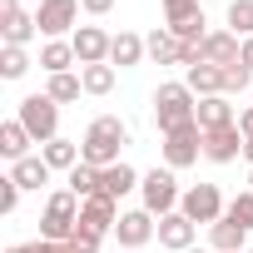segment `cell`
Returning a JSON list of instances; mask_svg holds the SVG:
<instances>
[{
    "label": "cell",
    "instance_id": "1",
    "mask_svg": "<svg viewBox=\"0 0 253 253\" xmlns=\"http://www.w3.org/2000/svg\"><path fill=\"white\" fill-rule=\"evenodd\" d=\"M129 144V129H124V119H114V114H99L89 129H84V139H80V159L84 164H94V169H109V164H119V149Z\"/></svg>",
    "mask_w": 253,
    "mask_h": 253
},
{
    "label": "cell",
    "instance_id": "2",
    "mask_svg": "<svg viewBox=\"0 0 253 253\" xmlns=\"http://www.w3.org/2000/svg\"><path fill=\"white\" fill-rule=\"evenodd\" d=\"M194 114H199V94L189 84L169 80V84L154 89V124H159V134H174L184 124H194Z\"/></svg>",
    "mask_w": 253,
    "mask_h": 253
},
{
    "label": "cell",
    "instance_id": "3",
    "mask_svg": "<svg viewBox=\"0 0 253 253\" xmlns=\"http://www.w3.org/2000/svg\"><path fill=\"white\" fill-rule=\"evenodd\" d=\"M15 119H20L25 129H30V139H40V144L60 139V104H55L50 94H25Z\"/></svg>",
    "mask_w": 253,
    "mask_h": 253
},
{
    "label": "cell",
    "instance_id": "4",
    "mask_svg": "<svg viewBox=\"0 0 253 253\" xmlns=\"http://www.w3.org/2000/svg\"><path fill=\"white\" fill-rule=\"evenodd\" d=\"M75 228H80V199H75L70 189L50 194V204H45V218H40V238H55V243H65Z\"/></svg>",
    "mask_w": 253,
    "mask_h": 253
},
{
    "label": "cell",
    "instance_id": "5",
    "mask_svg": "<svg viewBox=\"0 0 253 253\" xmlns=\"http://www.w3.org/2000/svg\"><path fill=\"white\" fill-rule=\"evenodd\" d=\"M139 194H144V209L149 213H179V184H174V169H149L144 179H139Z\"/></svg>",
    "mask_w": 253,
    "mask_h": 253
},
{
    "label": "cell",
    "instance_id": "6",
    "mask_svg": "<svg viewBox=\"0 0 253 253\" xmlns=\"http://www.w3.org/2000/svg\"><path fill=\"white\" fill-rule=\"evenodd\" d=\"M179 213H184L189 223H218V218L228 213V204H223V194H218L213 184H194V189H184Z\"/></svg>",
    "mask_w": 253,
    "mask_h": 253
},
{
    "label": "cell",
    "instance_id": "7",
    "mask_svg": "<svg viewBox=\"0 0 253 253\" xmlns=\"http://www.w3.org/2000/svg\"><path fill=\"white\" fill-rule=\"evenodd\" d=\"M164 164L169 169H189V164H199V154H204V129H199V119L194 124H184V129H174V134H164Z\"/></svg>",
    "mask_w": 253,
    "mask_h": 253
},
{
    "label": "cell",
    "instance_id": "8",
    "mask_svg": "<svg viewBox=\"0 0 253 253\" xmlns=\"http://www.w3.org/2000/svg\"><path fill=\"white\" fill-rule=\"evenodd\" d=\"M80 10H84L80 0H40V10H35V25H40V35L60 40V35H70V30H75Z\"/></svg>",
    "mask_w": 253,
    "mask_h": 253
},
{
    "label": "cell",
    "instance_id": "9",
    "mask_svg": "<svg viewBox=\"0 0 253 253\" xmlns=\"http://www.w3.org/2000/svg\"><path fill=\"white\" fill-rule=\"evenodd\" d=\"M114 223H119V204L114 199H104V194H94V199H80V228L84 233H114Z\"/></svg>",
    "mask_w": 253,
    "mask_h": 253
},
{
    "label": "cell",
    "instance_id": "10",
    "mask_svg": "<svg viewBox=\"0 0 253 253\" xmlns=\"http://www.w3.org/2000/svg\"><path fill=\"white\" fill-rule=\"evenodd\" d=\"M154 233H159V223H154L149 209H129V213H119V223H114V238L124 248H144Z\"/></svg>",
    "mask_w": 253,
    "mask_h": 253
},
{
    "label": "cell",
    "instance_id": "11",
    "mask_svg": "<svg viewBox=\"0 0 253 253\" xmlns=\"http://www.w3.org/2000/svg\"><path fill=\"white\" fill-rule=\"evenodd\" d=\"M70 45H75V60H80V65H109V45H114V35H104L99 25H80Z\"/></svg>",
    "mask_w": 253,
    "mask_h": 253
},
{
    "label": "cell",
    "instance_id": "12",
    "mask_svg": "<svg viewBox=\"0 0 253 253\" xmlns=\"http://www.w3.org/2000/svg\"><path fill=\"white\" fill-rule=\"evenodd\" d=\"M243 129L238 124H228V129H213V134H204V154L213 159V164H233L238 154H243Z\"/></svg>",
    "mask_w": 253,
    "mask_h": 253
},
{
    "label": "cell",
    "instance_id": "13",
    "mask_svg": "<svg viewBox=\"0 0 253 253\" xmlns=\"http://www.w3.org/2000/svg\"><path fill=\"white\" fill-rule=\"evenodd\" d=\"M199 50H204V65H218V70L238 65V55H243V45H238L233 30H209V40H204Z\"/></svg>",
    "mask_w": 253,
    "mask_h": 253
},
{
    "label": "cell",
    "instance_id": "14",
    "mask_svg": "<svg viewBox=\"0 0 253 253\" xmlns=\"http://www.w3.org/2000/svg\"><path fill=\"white\" fill-rule=\"evenodd\" d=\"M139 179H144V174H134L129 164H124V159H119V164H109V169H99V194L119 204V199H124V194H129V189H139Z\"/></svg>",
    "mask_w": 253,
    "mask_h": 253
},
{
    "label": "cell",
    "instance_id": "15",
    "mask_svg": "<svg viewBox=\"0 0 253 253\" xmlns=\"http://www.w3.org/2000/svg\"><path fill=\"white\" fill-rule=\"evenodd\" d=\"M159 243L174 248V253H189V248H194V223H189L184 213H164V218H159Z\"/></svg>",
    "mask_w": 253,
    "mask_h": 253
},
{
    "label": "cell",
    "instance_id": "16",
    "mask_svg": "<svg viewBox=\"0 0 253 253\" xmlns=\"http://www.w3.org/2000/svg\"><path fill=\"white\" fill-rule=\"evenodd\" d=\"M194 119H199V129H204V134H213V129H228V124H238V119H233V104H228L223 94H213V99H199V114H194Z\"/></svg>",
    "mask_w": 253,
    "mask_h": 253
},
{
    "label": "cell",
    "instance_id": "17",
    "mask_svg": "<svg viewBox=\"0 0 253 253\" xmlns=\"http://www.w3.org/2000/svg\"><path fill=\"white\" fill-rule=\"evenodd\" d=\"M144 50H149L154 65H184V40H179L174 30H154V35L144 40Z\"/></svg>",
    "mask_w": 253,
    "mask_h": 253
},
{
    "label": "cell",
    "instance_id": "18",
    "mask_svg": "<svg viewBox=\"0 0 253 253\" xmlns=\"http://www.w3.org/2000/svg\"><path fill=\"white\" fill-rule=\"evenodd\" d=\"M149 50H144V40L134 35V30H119L114 35V45H109V65H119V70H129V65H139Z\"/></svg>",
    "mask_w": 253,
    "mask_h": 253
},
{
    "label": "cell",
    "instance_id": "19",
    "mask_svg": "<svg viewBox=\"0 0 253 253\" xmlns=\"http://www.w3.org/2000/svg\"><path fill=\"white\" fill-rule=\"evenodd\" d=\"M25 149H30V129H25V124H20V119L0 124V154H5L10 164H20V159H30Z\"/></svg>",
    "mask_w": 253,
    "mask_h": 253
},
{
    "label": "cell",
    "instance_id": "20",
    "mask_svg": "<svg viewBox=\"0 0 253 253\" xmlns=\"http://www.w3.org/2000/svg\"><path fill=\"white\" fill-rule=\"evenodd\" d=\"M209 238H213V253H243V238H248V228H238V223L223 213L218 223H209Z\"/></svg>",
    "mask_w": 253,
    "mask_h": 253
},
{
    "label": "cell",
    "instance_id": "21",
    "mask_svg": "<svg viewBox=\"0 0 253 253\" xmlns=\"http://www.w3.org/2000/svg\"><path fill=\"white\" fill-rule=\"evenodd\" d=\"M70 65H80L70 40H50V45L40 50V70H45V75H70Z\"/></svg>",
    "mask_w": 253,
    "mask_h": 253
},
{
    "label": "cell",
    "instance_id": "22",
    "mask_svg": "<svg viewBox=\"0 0 253 253\" xmlns=\"http://www.w3.org/2000/svg\"><path fill=\"white\" fill-rule=\"evenodd\" d=\"M184 84H189L194 94H204V99H213V94H223V70H218V65H194Z\"/></svg>",
    "mask_w": 253,
    "mask_h": 253
},
{
    "label": "cell",
    "instance_id": "23",
    "mask_svg": "<svg viewBox=\"0 0 253 253\" xmlns=\"http://www.w3.org/2000/svg\"><path fill=\"white\" fill-rule=\"evenodd\" d=\"M10 179H15L20 189H40V184H50V164H45L40 154H30V159H20V164L10 169Z\"/></svg>",
    "mask_w": 253,
    "mask_h": 253
},
{
    "label": "cell",
    "instance_id": "24",
    "mask_svg": "<svg viewBox=\"0 0 253 253\" xmlns=\"http://www.w3.org/2000/svg\"><path fill=\"white\" fill-rule=\"evenodd\" d=\"M35 30H40L35 15H25V10H10V15H5V45H20V50H25V45L35 40Z\"/></svg>",
    "mask_w": 253,
    "mask_h": 253
},
{
    "label": "cell",
    "instance_id": "25",
    "mask_svg": "<svg viewBox=\"0 0 253 253\" xmlns=\"http://www.w3.org/2000/svg\"><path fill=\"white\" fill-rule=\"evenodd\" d=\"M40 159H45L50 169H75V164H80V144H70V139H50V144L40 149Z\"/></svg>",
    "mask_w": 253,
    "mask_h": 253
},
{
    "label": "cell",
    "instance_id": "26",
    "mask_svg": "<svg viewBox=\"0 0 253 253\" xmlns=\"http://www.w3.org/2000/svg\"><path fill=\"white\" fill-rule=\"evenodd\" d=\"M70 194H75V199H94V194H99V169L80 159V164L70 169Z\"/></svg>",
    "mask_w": 253,
    "mask_h": 253
},
{
    "label": "cell",
    "instance_id": "27",
    "mask_svg": "<svg viewBox=\"0 0 253 253\" xmlns=\"http://www.w3.org/2000/svg\"><path fill=\"white\" fill-rule=\"evenodd\" d=\"M80 80H84V94H109L114 89V65H84Z\"/></svg>",
    "mask_w": 253,
    "mask_h": 253
},
{
    "label": "cell",
    "instance_id": "28",
    "mask_svg": "<svg viewBox=\"0 0 253 253\" xmlns=\"http://www.w3.org/2000/svg\"><path fill=\"white\" fill-rule=\"evenodd\" d=\"M80 89H84L80 75H50V89H45V94H50L55 104H70V99H80Z\"/></svg>",
    "mask_w": 253,
    "mask_h": 253
},
{
    "label": "cell",
    "instance_id": "29",
    "mask_svg": "<svg viewBox=\"0 0 253 253\" xmlns=\"http://www.w3.org/2000/svg\"><path fill=\"white\" fill-rule=\"evenodd\" d=\"M169 30H174V35H179L184 45H204V40H209V35H204V10H194V15H184V20H174Z\"/></svg>",
    "mask_w": 253,
    "mask_h": 253
},
{
    "label": "cell",
    "instance_id": "30",
    "mask_svg": "<svg viewBox=\"0 0 253 253\" xmlns=\"http://www.w3.org/2000/svg\"><path fill=\"white\" fill-rule=\"evenodd\" d=\"M30 70V55L20 50V45H5V50H0V75H5V80H20Z\"/></svg>",
    "mask_w": 253,
    "mask_h": 253
},
{
    "label": "cell",
    "instance_id": "31",
    "mask_svg": "<svg viewBox=\"0 0 253 253\" xmlns=\"http://www.w3.org/2000/svg\"><path fill=\"white\" fill-rule=\"evenodd\" d=\"M228 30L233 35H253V0H233L228 5Z\"/></svg>",
    "mask_w": 253,
    "mask_h": 253
},
{
    "label": "cell",
    "instance_id": "32",
    "mask_svg": "<svg viewBox=\"0 0 253 253\" xmlns=\"http://www.w3.org/2000/svg\"><path fill=\"white\" fill-rule=\"evenodd\" d=\"M233 89H253V70H248L243 60L223 70V94H233Z\"/></svg>",
    "mask_w": 253,
    "mask_h": 253
},
{
    "label": "cell",
    "instance_id": "33",
    "mask_svg": "<svg viewBox=\"0 0 253 253\" xmlns=\"http://www.w3.org/2000/svg\"><path fill=\"white\" fill-rule=\"evenodd\" d=\"M228 218H233L238 228H253V189H248V194H238V199L228 204Z\"/></svg>",
    "mask_w": 253,
    "mask_h": 253
},
{
    "label": "cell",
    "instance_id": "34",
    "mask_svg": "<svg viewBox=\"0 0 253 253\" xmlns=\"http://www.w3.org/2000/svg\"><path fill=\"white\" fill-rule=\"evenodd\" d=\"M65 253H99V233H84V228H75V233L65 238Z\"/></svg>",
    "mask_w": 253,
    "mask_h": 253
},
{
    "label": "cell",
    "instance_id": "35",
    "mask_svg": "<svg viewBox=\"0 0 253 253\" xmlns=\"http://www.w3.org/2000/svg\"><path fill=\"white\" fill-rule=\"evenodd\" d=\"M15 204H20V184L0 179V213H15Z\"/></svg>",
    "mask_w": 253,
    "mask_h": 253
},
{
    "label": "cell",
    "instance_id": "36",
    "mask_svg": "<svg viewBox=\"0 0 253 253\" xmlns=\"http://www.w3.org/2000/svg\"><path fill=\"white\" fill-rule=\"evenodd\" d=\"M199 10V0H164V15H169V25L174 20H184V15H194Z\"/></svg>",
    "mask_w": 253,
    "mask_h": 253
},
{
    "label": "cell",
    "instance_id": "37",
    "mask_svg": "<svg viewBox=\"0 0 253 253\" xmlns=\"http://www.w3.org/2000/svg\"><path fill=\"white\" fill-rule=\"evenodd\" d=\"M25 253H65V243H55V238H35V243H25Z\"/></svg>",
    "mask_w": 253,
    "mask_h": 253
},
{
    "label": "cell",
    "instance_id": "38",
    "mask_svg": "<svg viewBox=\"0 0 253 253\" xmlns=\"http://www.w3.org/2000/svg\"><path fill=\"white\" fill-rule=\"evenodd\" d=\"M80 5H84L89 15H104V10H114V0H80Z\"/></svg>",
    "mask_w": 253,
    "mask_h": 253
},
{
    "label": "cell",
    "instance_id": "39",
    "mask_svg": "<svg viewBox=\"0 0 253 253\" xmlns=\"http://www.w3.org/2000/svg\"><path fill=\"white\" fill-rule=\"evenodd\" d=\"M238 129H243V139H253V109H243V114H238Z\"/></svg>",
    "mask_w": 253,
    "mask_h": 253
},
{
    "label": "cell",
    "instance_id": "40",
    "mask_svg": "<svg viewBox=\"0 0 253 253\" xmlns=\"http://www.w3.org/2000/svg\"><path fill=\"white\" fill-rule=\"evenodd\" d=\"M238 60H243V65H248V70H253V35H248V40H243V55H238Z\"/></svg>",
    "mask_w": 253,
    "mask_h": 253
},
{
    "label": "cell",
    "instance_id": "41",
    "mask_svg": "<svg viewBox=\"0 0 253 253\" xmlns=\"http://www.w3.org/2000/svg\"><path fill=\"white\" fill-rule=\"evenodd\" d=\"M0 10H5V15H10V10H20V0H0Z\"/></svg>",
    "mask_w": 253,
    "mask_h": 253
},
{
    "label": "cell",
    "instance_id": "42",
    "mask_svg": "<svg viewBox=\"0 0 253 253\" xmlns=\"http://www.w3.org/2000/svg\"><path fill=\"white\" fill-rule=\"evenodd\" d=\"M243 159H248V164H253V139H248V144H243Z\"/></svg>",
    "mask_w": 253,
    "mask_h": 253
},
{
    "label": "cell",
    "instance_id": "43",
    "mask_svg": "<svg viewBox=\"0 0 253 253\" xmlns=\"http://www.w3.org/2000/svg\"><path fill=\"white\" fill-rule=\"evenodd\" d=\"M5 253H25V248H5Z\"/></svg>",
    "mask_w": 253,
    "mask_h": 253
},
{
    "label": "cell",
    "instance_id": "44",
    "mask_svg": "<svg viewBox=\"0 0 253 253\" xmlns=\"http://www.w3.org/2000/svg\"><path fill=\"white\" fill-rule=\"evenodd\" d=\"M189 253H199V248H189Z\"/></svg>",
    "mask_w": 253,
    "mask_h": 253
},
{
    "label": "cell",
    "instance_id": "45",
    "mask_svg": "<svg viewBox=\"0 0 253 253\" xmlns=\"http://www.w3.org/2000/svg\"><path fill=\"white\" fill-rule=\"evenodd\" d=\"M248 184H253V174H248Z\"/></svg>",
    "mask_w": 253,
    "mask_h": 253
},
{
    "label": "cell",
    "instance_id": "46",
    "mask_svg": "<svg viewBox=\"0 0 253 253\" xmlns=\"http://www.w3.org/2000/svg\"><path fill=\"white\" fill-rule=\"evenodd\" d=\"M248 94H253V89H248Z\"/></svg>",
    "mask_w": 253,
    "mask_h": 253
},
{
    "label": "cell",
    "instance_id": "47",
    "mask_svg": "<svg viewBox=\"0 0 253 253\" xmlns=\"http://www.w3.org/2000/svg\"><path fill=\"white\" fill-rule=\"evenodd\" d=\"M248 253H253V248H248Z\"/></svg>",
    "mask_w": 253,
    "mask_h": 253
}]
</instances>
